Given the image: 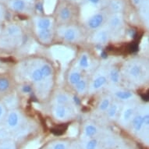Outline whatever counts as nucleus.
Instances as JSON below:
<instances>
[{"instance_id": "nucleus-1", "label": "nucleus", "mask_w": 149, "mask_h": 149, "mask_svg": "<svg viewBox=\"0 0 149 149\" xmlns=\"http://www.w3.org/2000/svg\"><path fill=\"white\" fill-rule=\"evenodd\" d=\"M121 73L122 76L133 83L143 84L148 77V66L141 59H131L125 63Z\"/></svg>"}, {"instance_id": "nucleus-2", "label": "nucleus", "mask_w": 149, "mask_h": 149, "mask_svg": "<svg viewBox=\"0 0 149 149\" xmlns=\"http://www.w3.org/2000/svg\"><path fill=\"white\" fill-rule=\"evenodd\" d=\"M1 37L3 45L6 46H17L22 43V31L18 25L10 24L6 27Z\"/></svg>"}, {"instance_id": "nucleus-3", "label": "nucleus", "mask_w": 149, "mask_h": 149, "mask_svg": "<svg viewBox=\"0 0 149 149\" xmlns=\"http://www.w3.org/2000/svg\"><path fill=\"white\" fill-rule=\"evenodd\" d=\"M131 126L134 132L139 133L145 127H148L149 113L148 110L137 109L134 116L131 121Z\"/></svg>"}, {"instance_id": "nucleus-4", "label": "nucleus", "mask_w": 149, "mask_h": 149, "mask_svg": "<svg viewBox=\"0 0 149 149\" xmlns=\"http://www.w3.org/2000/svg\"><path fill=\"white\" fill-rule=\"evenodd\" d=\"M59 34L66 42L70 43L77 42L81 38V32L77 27L74 26L60 27L59 30Z\"/></svg>"}, {"instance_id": "nucleus-5", "label": "nucleus", "mask_w": 149, "mask_h": 149, "mask_svg": "<svg viewBox=\"0 0 149 149\" xmlns=\"http://www.w3.org/2000/svg\"><path fill=\"white\" fill-rule=\"evenodd\" d=\"M6 126L9 130H15L20 126L22 120L21 113L17 109H12L6 113L5 118Z\"/></svg>"}, {"instance_id": "nucleus-6", "label": "nucleus", "mask_w": 149, "mask_h": 149, "mask_svg": "<svg viewBox=\"0 0 149 149\" xmlns=\"http://www.w3.org/2000/svg\"><path fill=\"white\" fill-rule=\"evenodd\" d=\"M106 27L109 31L111 36L113 33L115 34V33L120 31L123 27V17L122 14L120 13H116L112 15L109 18Z\"/></svg>"}, {"instance_id": "nucleus-7", "label": "nucleus", "mask_w": 149, "mask_h": 149, "mask_svg": "<svg viewBox=\"0 0 149 149\" xmlns=\"http://www.w3.org/2000/svg\"><path fill=\"white\" fill-rule=\"evenodd\" d=\"M107 83V74L104 72H99L96 73L91 80L90 86H88V90L91 92H95L104 88Z\"/></svg>"}, {"instance_id": "nucleus-8", "label": "nucleus", "mask_w": 149, "mask_h": 149, "mask_svg": "<svg viewBox=\"0 0 149 149\" xmlns=\"http://www.w3.org/2000/svg\"><path fill=\"white\" fill-rule=\"evenodd\" d=\"M137 111V108L134 104L125 105L121 110L120 115V122L122 125H129Z\"/></svg>"}, {"instance_id": "nucleus-9", "label": "nucleus", "mask_w": 149, "mask_h": 149, "mask_svg": "<svg viewBox=\"0 0 149 149\" xmlns=\"http://www.w3.org/2000/svg\"><path fill=\"white\" fill-rule=\"evenodd\" d=\"M13 90V81L11 77L5 73H0V97L10 95Z\"/></svg>"}, {"instance_id": "nucleus-10", "label": "nucleus", "mask_w": 149, "mask_h": 149, "mask_svg": "<svg viewBox=\"0 0 149 149\" xmlns=\"http://www.w3.org/2000/svg\"><path fill=\"white\" fill-rule=\"evenodd\" d=\"M110 37H111V34L108 27H103L95 32V34H93L92 41L95 44L105 45L109 41Z\"/></svg>"}, {"instance_id": "nucleus-11", "label": "nucleus", "mask_w": 149, "mask_h": 149, "mask_svg": "<svg viewBox=\"0 0 149 149\" xmlns=\"http://www.w3.org/2000/svg\"><path fill=\"white\" fill-rule=\"evenodd\" d=\"M52 113L54 117L59 120H65L70 117L71 111L69 105H54L52 108Z\"/></svg>"}, {"instance_id": "nucleus-12", "label": "nucleus", "mask_w": 149, "mask_h": 149, "mask_svg": "<svg viewBox=\"0 0 149 149\" xmlns=\"http://www.w3.org/2000/svg\"><path fill=\"white\" fill-rule=\"evenodd\" d=\"M104 20H105V17L102 13H93L91 17H88L87 25L91 30L99 29L102 26Z\"/></svg>"}, {"instance_id": "nucleus-13", "label": "nucleus", "mask_w": 149, "mask_h": 149, "mask_svg": "<svg viewBox=\"0 0 149 149\" xmlns=\"http://www.w3.org/2000/svg\"><path fill=\"white\" fill-rule=\"evenodd\" d=\"M106 74H107L108 81H109L113 85H118L121 82L123 77L122 73L121 70L117 67L114 66L109 67Z\"/></svg>"}, {"instance_id": "nucleus-14", "label": "nucleus", "mask_w": 149, "mask_h": 149, "mask_svg": "<svg viewBox=\"0 0 149 149\" xmlns=\"http://www.w3.org/2000/svg\"><path fill=\"white\" fill-rule=\"evenodd\" d=\"M36 34L40 42L43 44L51 43L54 37L53 29L36 30Z\"/></svg>"}, {"instance_id": "nucleus-15", "label": "nucleus", "mask_w": 149, "mask_h": 149, "mask_svg": "<svg viewBox=\"0 0 149 149\" xmlns=\"http://www.w3.org/2000/svg\"><path fill=\"white\" fill-rule=\"evenodd\" d=\"M36 30L52 29L53 20L49 17H37L34 19Z\"/></svg>"}, {"instance_id": "nucleus-16", "label": "nucleus", "mask_w": 149, "mask_h": 149, "mask_svg": "<svg viewBox=\"0 0 149 149\" xmlns=\"http://www.w3.org/2000/svg\"><path fill=\"white\" fill-rule=\"evenodd\" d=\"M28 76H29L30 80L35 84H40L45 81L40 66H35L31 69L29 72Z\"/></svg>"}, {"instance_id": "nucleus-17", "label": "nucleus", "mask_w": 149, "mask_h": 149, "mask_svg": "<svg viewBox=\"0 0 149 149\" xmlns=\"http://www.w3.org/2000/svg\"><path fill=\"white\" fill-rule=\"evenodd\" d=\"M9 6L15 12L22 13L27 10L28 4L27 0H10Z\"/></svg>"}, {"instance_id": "nucleus-18", "label": "nucleus", "mask_w": 149, "mask_h": 149, "mask_svg": "<svg viewBox=\"0 0 149 149\" xmlns=\"http://www.w3.org/2000/svg\"><path fill=\"white\" fill-rule=\"evenodd\" d=\"M114 95L118 100L124 101V102H128V101L132 100L134 98V94L129 90H125V89H116L114 91Z\"/></svg>"}, {"instance_id": "nucleus-19", "label": "nucleus", "mask_w": 149, "mask_h": 149, "mask_svg": "<svg viewBox=\"0 0 149 149\" xmlns=\"http://www.w3.org/2000/svg\"><path fill=\"white\" fill-rule=\"evenodd\" d=\"M120 105L117 102H113L112 104L110 105L109 109L107 110V116L108 118H109L111 120H115L116 118H117L118 115L120 114Z\"/></svg>"}, {"instance_id": "nucleus-20", "label": "nucleus", "mask_w": 149, "mask_h": 149, "mask_svg": "<svg viewBox=\"0 0 149 149\" xmlns=\"http://www.w3.org/2000/svg\"><path fill=\"white\" fill-rule=\"evenodd\" d=\"M54 102H55V105H69L71 102V98L66 93H58L55 96Z\"/></svg>"}, {"instance_id": "nucleus-21", "label": "nucleus", "mask_w": 149, "mask_h": 149, "mask_svg": "<svg viewBox=\"0 0 149 149\" xmlns=\"http://www.w3.org/2000/svg\"><path fill=\"white\" fill-rule=\"evenodd\" d=\"M82 77V74L80 70L78 69H74L70 72L68 75V81L71 85L74 86L77 82L81 81Z\"/></svg>"}, {"instance_id": "nucleus-22", "label": "nucleus", "mask_w": 149, "mask_h": 149, "mask_svg": "<svg viewBox=\"0 0 149 149\" xmlns=\"http://www.w3.org/2000/svg\"><path fill=\"white\" fill-rule=\"evenodd\" d=\"M58 16H59V19L60 20V21L67 22L72 17V11L67 6H63L59 9Z\"/></svg>"}, {"instance_id": "nucleus-23", "label": "nucleus", "mask_w": 149, "mask_h": 149, "mask_svg": "<svg viewBox=\"0 0 149 149\" xmlns=\"http://www.w3.org/2000/svg\"><path fill=\"white\" fill-rule=\"evenodd\" d=\"M112 102H113V101H112V98L110 96H105L104 98H102L100 102L98 103V112L99 113H106Z\"/></svg>"}, {"instance_id": "nucleus-24", "label": "nucleus", "mask_w": 149, "mask_h": 149, "mask_svg": "<svg viewBox=\"0 0 149 149\" xmlns=\"http://www.w3.org/2000/svg\"><path fill=\"white\" fill-rule=\"evenodd\" d=\"M91 66V59L90 57L87 53L81 54V56L78 60V66L79 68L83 70H88Z\"/></svg>"}, {"instance_id": "nucleus-25", "label": "nucleus", "mask_w": 149, "mask_h": 149, "mask_svg": "<svg viewBox=\"0 0 149 149\" xmlns=\"http://www.w3.org/2000/svg\"><path fill=\"white\" fill-rule=\"evenodd\" d=\"M75 90L78 94L80 95H84L87 93V91H88V81H86L85 79L82 78L81 81L77 82V83L73 86Z\"/></svg>"}, {"instance_id": "nucleus-26", "label": "nucleus", "mask_w": 149, "mask_h": 149, "mask_svg": "<svg viewBox=\"0 0 149 149\" xmlns=\"http://www.w3.org/2000/svg\"><path fill=\"white\" fill-rule=\"evenodd\" d=\"M40 68L45 80L50 78L53 74V69L49 63H42V65L40 66Z\"/></svg>"}, {"instance_id": "nucleus-27", "label": "nucleus", "mask_w": 149, "mask_h": 149, "mask_svg": "<svg viewBox=\"0 0 149 149\" xmlns=\"http://www.w3.org/2000/svg\"><path fill=\"white\" fill-rule=\"evenodd\" d=\"M97 133H98V128L95 125L92 123H88L84 127V134L86 135V137L91 138L94 136H95Z\"/></svg>"}, {"instance_id": "nucleus-28", "label": "nucleus", "mask_w": 149, "mask_h": 149, "mask_svg": "<svg viewBox=\"0 0 149 149\" xmlns=\"http://www.w3.org/2000/svg\"><path fill=\"white\" fill-rule=\"evenodd\" d=\"M109 7L113 12L120 13L123 9V5L119 0H111L109 3Z\"/></svg>"}, {"instance_id": "nucleus-29", "label": "nucleus", "mask_w": 149, "mask_h": 149, "mask_svg": "<svg viewBox=\"0 0 149 149\" xmlns=\"http://www.w3.org/2000/svg\"><path fill=\"white\" fill-rule=\"evenodd\" d=\"M16 144L13 141H5L0 144V149H16Z\"/></svg>"}, {"instance_id": "nucleus-30", "label": "nucleus", "mask_w": 149, "mask_h": 149, "mask_svg": "<svg viewBox=\"0 0 149 149\" xmlns=\"http://www.w3.org/2000/svg\"><path fill=\"white\" fill-rule=\"evenodd\" d=\"M98 146V141L95 138H91L85 144V149H96Z\"/></svg>"}, {"instance_id": "nucleus-31", "label": "nucleus", "mask_w": 149, "mask_h": 149, "mask_svg": "<svg viewBox=\"0 0 149 149\" xmlns=\"http://www.w3.org/2000/svg\"><path fill=\"white\" fill-rule=\"evenodd\" d=\"M6 108L3 103L0 102V122H2L5 120L6 116Z\"/></svg>"}, {"instance_id": "nucleus-32", "label": "nucleus", "mask_w": 149, "mask_h": 149, "mask_svg": "<svg viewBox=\"0 0 149 149\" xmlns=\"http://www.w3.org/2000/svg\"><path fill=\"white\" fill-rule=\"evenodd\" d=\"M87 2L89 6L96 8L100 6V4L102 3V0H87Z\"/></svg>"}, {"instance_id": "nucleus-33", "label": "nucleus", "mask_w": 149, "mask_h": 149, "mask_svg": "<svg viewBox=\"0 0 149 149\" xmlns=\"http://www.w3.org/2000/svg\"><path fill=\"white\" fill-rule=\"evenodd\" d=\"M52 149H66V145L65 143L63 142H58L56 144H54Z\"/></svg>"}, {"instance_id": "nucleus-34", "label": "nucleus", "mask_w": 149, "mask_h": 149, "mask_svg": "<svg viewBox=\"0 0 149 149\" xmlns=\"http://www.w3.org/2000/svg\"><path fill=\"white\" fill-rule=\"evenodd\" d=\"M134 1V3L135 5L139 6L141 5V3H143L144 2V0H133Z\"/></svg>"}, {"instance_id": "nucleus-35", "label": "nucleus", "mask_w": 149, "mask_h": 149, "mask_svg": "<svg viewBox=\"0 0 149 149\" xmlns=\"http://www.w3.org/2000/svg\"><path fill=\"white\" fill-rule=\"evenodd\" d=\"M3 16H4V12H3V10L2 6H0V19H3Z\"/></svg>"}, {"instance_id": "nucleus-36", "label": "nucleus", "mask_w": 149, "mask_h": 149, "mask_svg": "<svg viewBox=\"0 0 149 149\" xmlns=\"http://www.w3.org/2000/svg\"><path fill=\"white\" fill-rule=\"evenodd\" d=\"M70 1H71V2H79L80 0H70Z\"/></svg>"}]
</instances>
